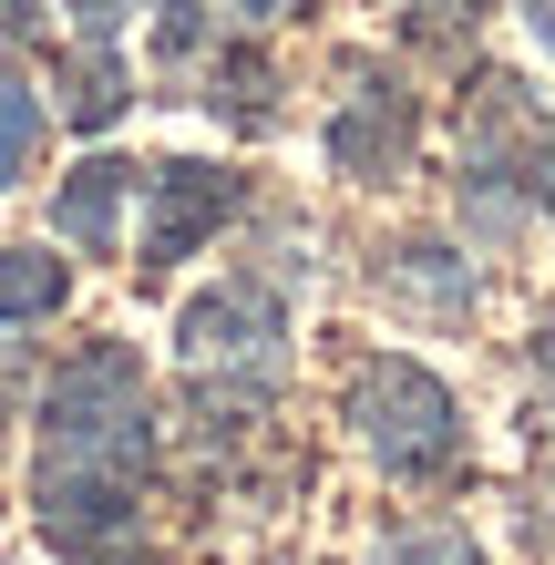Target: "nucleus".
I'll return each instance as SVG.
<instances>
[{
	"mask_svg": "<svg viewBox=\"0 0 555 565\" xmlns=\"http://www.w3.org/2000/svg\"><path fill=\"white\" fill-rule=\"evenodd\" d=\"M154 452H166V412L135 340H73L31 391V524L62 555L124 545L154 493Z\"/></svg>",
	"mask_w": 555,
	"mask_h": 565,
	"instance_id": "f257e3e1",
	"label": "nucleus"
},
{
	"mask_svg": "<svg viewBox=\"0 0 555 565\" xmlns=\"http://www.w3.org/2000/svg\"><path fill=\"white\" fill-rule=\"evenodd\" d=\"M145 0H62V21H73V42H124L135 31Z\"/></svg>",
	"mask_w": 555,
	"mask_h": 565,
	"instance_id": "f8f14e48",
	"label": "nucleus"
},
{
	"mask_svg": "<svg viewBox=\"0 0 555 565\" xmlns=\"http://www.w3.org/2000/svg\"><path fill=\"white\" fill-rule=\"evenodd\" d=\"M175 360L195 391L237 402V391H268L288 371V298L268 278H216L175 309Z\"/></svg>",
	"mask_w": 555,
	"mask_h": 565,
	"instance_id": "7ed1b4c3",
	"label": "nucleus"
},
{
	"mask_svg": "<svg viewBox=\"0 0 555 565\" xmlns=\"http://www.w3.org/2000/svg\"><path fill=\"white\" fill-rule=\"evenodd\" d=\"M21 31H31V11H21V0H0V52H11Z\"/></svg>",
	"mask_w": 555,
	"mask_h": 565,
	"instance_id": "dca6fc26",
	"label": "nucleus"
},
{
	"mask_svg": "<svg viewBox=\"0 0 555 565\" xmlns=\"http://www.w3.org/2000/svg\"><path fill=\"white\" fill-rule=\"evenodd\" d=\"M124 104H135V73L114 62V42H73V93H62V114H73L83 135H104Z\"/></svg>",
	"mask_w": 555,
	"mask_h": 565,
	"instance_id": "9d476101",
	"label": "nucleus"
},
{
	"mask_svg": "<svg viewBox=\"0 0 555 565\" xmlns=\"http://www.w3.org/2000/svg\"><path fill=\"white\" fill-rule=\"evenodd\" d=\"M62 309H73V257H62L52 237H42V247L0 237V340H21V329H52Z\"/></svg>",
	"mask_w": 555,
	"mask_h": 565,
	"instance_id": "0eeeda50",
	"label": "nucleus"
},
{
	"mask_svg": "<svg viewBox=\"0 0 555 565\" xmlns=\"http://www.w3.org/2000/svg\"><path fill=\"white\" fill-rule=\"evenodd\" d=\"M330 175H350V185H402L412 175V145H421V104L391 73H361L330 104Z\"/></svg>",
	"mask_w": 555,
	"mask_h": 565,
	"instance_id": "39448f33",
	"label": "nucleus"
},
{
	"mask_svg": "<svg viewBox=\"0 0 555 565\" xmlns=\"http://www.w3.org/2000/svg\"><path fill=\"white\" fill-rule=\"evenodd\" d=\"M340 422H350V443L371 452V473L381 483H412V493H433V483H452L473 462V431H463L452 381L421 371V360H402V350H371L361 371H350Z\"/></svg>",
	"mask_w": 555,
	"mask_h": 565,
	"instance_id": "f03ea898",
	"label": "nucleus"
},
{
	"mask_svg": "<svg viewBox=\"0 0 555 565\" xmlns=\"http://www.w3.org/2000/svg\"><path fill=\"white\" fill-rule=\"evenodd\" d=\"M135 175L145 164H124V154H83L52 185V247L62 257H124V237H135Z\"/></svg>",
	"mask_w": 555,
	"mask_h": 565,
	"instance_id": "423d86ee",
	"label": "nucleus"
},
{
	"mask_svg": "<svg viewBox=\"0 0 555 565\" xmlns=\"http://www.w3.org/2000/svg\"><path fill=\"white\" fill-rule=\"evenodd\" d=\"M535 381H545V402H555V319L535 329Z\"/></svg>",
	"mask_w": 555,
	"mask_h": 565,
	"instance_id": "2eb2a0df",
	"label": "nucleus"
},
{
	"mask_svg": "<svg viewBox=\"0 0 555 565\" xmlns=\"http://www.w3.org/2000/svg\"><path fill=\"white\" fill-rule=\"evenodd\" d=\"M0 565H21V555H0Z\"/></svg>",
	"mask_w": 555,
	"mask_h": 565,
	"instance_id": "a211bd4d",
	"label": "nucleus"
},
{
	"mask_svg": "<svg viewBox=\"0 0 555 565\" xmlns=\"http://www.w3.org/2000/svg\"><path fill=\"white\" fill-rule=\"evenodd\" d=\"M278 0H166V62H226L247 31H268Z\"/></svg>",
	"mask_w": 555,
	"mask_h": 565,
	"instance_id": "6e6552de",
	"label": "nucleus"
},
{
	"mask_svg": "<svg viewBox=\"0 0 555 565\" xmlns=\"http://www.w3.org/2000/svg\"><path fill=\"white\" fill-rule=\"evenodd\" d=\"M514 21H525V42L555 62V0H514Z\"/></svg>",
	"mask_w": 555,
	"mask_h": 565,
	"instance_id": "ddd939ff",
	"label": "nucleus"
},
{
	"mask_svg": "<svg viewBox=\"0 0 555 565\" xmlns=\"http://www.w3.org/2000/svg\"><path fill=\"white\" fill-rule=\"evenodd\" d=\"M42 135H52V104H42V83L0 62V195H21V175L42 164Z\"/></svg>",
	"mask_w": 555,
	"mask_h": 565,
	"instance_id": "1a4fd4ad",
	"label": "nucleus"
},
{
	"mask_svg": "<svg viewBox=\"0 0 555 565\" xmlns=\"http://www.w3.org/2000/svg\"><path fill=\"white\" fill-rule=\"evenodd\" d=\"M247 206V175L237 164H145L135 175V237H124V257L135 268H185V257H206L216 247V226Z\"/></svg>",
	"mask_w": 555,
	"mask_h": 565,
	"instance_id": "20e7f679",
	"label": "nucleus"
},
{
	"mask_svg": "<svg viewBox=\"0 0 555 565\" xmlns=\"http://www.w3.org/2000/svg\"><path fill=\"white\" fill-rule=\"evenodd\" d=\"M83 565H145V555H124V545H104V555H83Z\"/></svg>",
	"mask_w": 555,
	"mask_h": 565,
	"instance_id": "f3484780",
	"label": "nucleus"
},
{
	"mask_svg": "<svg viewBox=\"0 0 555 565\" xmlns=\"http://www.w3.org/2000/svg\"><path fill=\"white\" fill-rule=\"evenodd\" d=\"M371 565H483V545L463 524H402V535H381Z\"/></svg>",
	"mask_w": 555,
	"mask_h": 565,
	"instance_id": "9b49d317",
	"label": "nucleus"
},
{
	"mask_svg": "<svg viewBox=\"0 0 555 565\" xmlns=\"http://www.w3.org/2000/svg\"><path fill=\"white\" fill-rule=\"evenodd\" d=\"M525 175H535V195H545V206H555V124H545V135H535V154H525Z\"/></svg>",
	"mask_w": 555,
	"mask_h": 565,
	"instance_id": "4468645a",
	"label": "nucleus"
}]
</instances>
